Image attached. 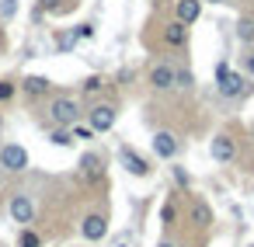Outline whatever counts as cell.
Returning <instances> with one entry per match:
<instances>
[{
    "label": "cell",
    "mask_w": 254,
    "mask_h": 247,
    "mask_svg": "<svg viewBox=\"0 0 254 247\" xmlns=\"http://www.w3.org/2000/svg\"><path fill=\"white\" fill-rule=\"evenodd\" d=\"M14 11H18V0H4V4H0V14L4 18H14Z\"/></svg>",
    "instance_id": "d4e9b609"
},
{
    "label": "cell",
    "mask_w": 254,
    "mask_h": 247,
    "mask_svg": "<svg viewBox=\"0 0 254 247\" xmlns=\"http://www.w3.org/2000/svg\"><path fill=\"white\" fill-rule=\"evenodd\" d=\"M237 39L240 42H254V18H240L237 21Z\"/></svg>",
    "instance_id": "ac0fdd59"
},
{
    "label": "cell",
    "mask_w": 254,
    "mask_h": 247,
    "mask_svg": "<svg viewBox=\"0 0 254 247\" xmlns=\"http://www.w3.org/2000/svg\"><path fill=\"white\" fill-rule=\"evenodd\" d=\"M73 39L80 42V39H94V25H77L73 28Z\"/></svg>",
    "instance_id": "603a6c76"
},
{
    "label": "cell",
    "mask_w": 254,
    "mask_h": 247,
    "mask_svg": "<svg viewBox=\"0 0 254 247\" xmlns=\"http://www.w3.org/2000/svg\"><path fill=\"white\" fill-rule=\"evenodd\" d=\"M119 160H122V167H126L129 174H136V178H150V171H153V167H150V160H146V157H139L132 146H122V150H119Z\"/></svg>",
    "instance_id": "8992f818"
},
{
    "label": "cell",
    "mask_w": 254,
    "mask_h": 247,
    "mask_svg": "<svg viewBox=\"0 0 254 247\" xmlns=\"http://www.w3.org/2000/svg\"><path fill=\"white\" fill-rule=\"evenodd\" d=\"M49 143H53V146H63V150H66V146H73V132H70V129H60V125H56V129L49 132Z\"/></svg>",
    "instance_id": "e0dca14e"
},
{
    "label": "cell",
    "mask_w": 254,
    "mask_h": 247,
    "mask_svg": "<svg viewBox=\"0 0 254 247\" xmlns=\"http://www.w3.org/2000/svg\"><path fill=\"white\" fill-rule=\"evenodd\" d=\"M209 157H212V160H219V164H230V160L237 157V146H233V139H230L226 132L212 136V143H209Z\"/></svg>",
    "instance_id": "9c48e42d"
},
{
    "label": "cell",
    "mask_w": 254,
    "mask_h": 247,
    "mask_svg": "<svg viewBox=\"0 0 254 247\" xmlns=\"http://www.w3.org/2000/svg\"><path fill=\"white\" fill-rule=\"evenodd\" d=\"M174 87L191 91V87H195V73H191V70H185V66H178V84H174Z\"/></svg>",
    "instance_id": "ffe728a7"
},
{
    "label": "cell",
    "mask_w": 254,
    "mask_h": 247,
    "mask_svg": "<svg viewBox=\"0 0 254 247\" xmlns=\"http://www.w3.org/2000/svg\"><path fill=\"white\" fill-rule=\"evenodd\" d=\"M226 73H230V63H226V60H223V63H216V84H219Z\"/></svg>",
    "instance_id": "484cf974"
},
{
    "label": "cell",
    "mask_w": 254,
    "mask_h": 247,
    "mask_svg": "<svg viewBox=\"0 0 254 247\" xmlns=\"http://www.w3.org/2000/svg\"><path fill=\"white\" fill-rule=\"evenodd\" d=\"M115 247H129V237H122V240H119V244H115Z\"/></svg>",
    "instance_id": "4dcf8cb0"
},
{
    "label": "cell",
    "mask_w": 254,
    "mask_h": 247,
    "mask_svg": "<svg viewBox=\"0 0 254 247\" xmlns=\"http://www.w3.org/2000/svg\"><path fill=\"white\" fill-rule=\"evenodd\" d=\"M101 91H105V77H98V73H94V77H87V80H84V87H80V94H84V98H94V94H101Z\"/></svg>",
    "instance_id": "2e32d148"
},
{
    "label": "cell",
    "mask_w": 254,
    "mask_h": 247,
    "mask_svg": "<svg viewBox=\"0 0 254 247\" xmlns=\"http://www.w3.org/2000/svg\"><path fill=\"white\" fill-rule=\"evenodd\" d=\"M80 174H84L87 181H98V178H101V157H98V153H84V157H80Z\"/></svg>",
    "instance_id": "5bb4252c"
},
{
    "label": "cell",
    "mask_w": 254,
    "mask_h": 247,
    "mask_svg": "<svg viewBox=\"0 0 254 247\" xmlns=\"http://www.w3.org/2000/svg\"><path fill=\"white\" fill-rule=\"evenodd\" d=\"M174 178H178V185H181V188H188V185H191V181H188V174H185V167H174Z\"/></svg>",
    "instance_id": "4316f807"
},
{
    "label": "cell",
    "mask_w": 254,
    "mask_h": 247,
    "mask_svg": "<svg viewBox=\"0 0 254 247\" xmlns=\"http://www.w3.org/2000/svg\"><path fill=\"white\" fill-rule=\"evenodd\" d=\"M164 42L171 46V49H185L188 46V25L185 21H171V25H164Z\"/></svg>",
    "instance_id": "8fae6325"
},
{
    "label": "cell",
    "mask_w": 254,
    "mask_h": 247,
    "mask_svg": "<svg viewBox=\"0 0 254 247\" xmlns=\"http://www.w3.org/2000/svg\"><path fill=\"white\" fill-rule=\"evenodd\" d=\"M7 212H11V219H14L18 226H28V223L35 219V202H32V195H25V191L11 195V205H7Z\"/></svg>",
    "instance_id": "3957f363"
},
{
    "label": "cell",
    "mask_w": 254,
    "mask_h": 247,
    "mask_svg": "<svg viewBox=\"0 0 254 247\" xmlns=\"http://www.w3.org/2000/svg\"><path fill=\"white\" fill-rule=\"evenodd\" d=\"M157 247H178V244H174V240H160Z\"/></svg>",
    "instance_id": "f546056e"
},
{
    "label": "cell",
    "mask_w": 254,
    "mask_h": 247,
    "mask_svg": "<svg viewBox=\"0 0 254 247\" xmlns=\"http://www.w3.org/2000/svg\"><path fill=\"white\" fill-rule=\"evenodd\" d=\"M115 119H119L115 105H94V108L87 112V125H91L94 132H108V129L115 125Z\"/></svg>",
    "instance_id": "277c9868"
},
{
    "label": "cell",
    "mask_w": 254,
    "mask_h": 247,
    "mask_svg": "<svg viewBox=\"0 0 254 247\" xmlns=\"http://www.w3.org/2000/svg\"><path fill=\"white\" fill-rule=\"evenodd\" d=\"M150 84H153L157 91H174V84H178V66H174V63H157V66L150 70Z\"/></svg>",
    "instance_id": "52a82bcc"
},
{
    "label": "cell",
    "mask_w": 254,
    "mask_h": 247,
    "mask_svg": "<svg viewBox=\"0 0 254 247\" xmlns=\"http://www.w3.org/2000/svg\"><path fill=\"white\" fill-rule=\"evenodd\" d=\"M21 91H25L28 98H46V94H53V80L42 77V73H32V77L21 80Z\"/></svg>",
    "instance_id": "7c38bea8"
},
{
    "label": "cell",
    "mask_w": 254,
    "mask_h": 247,
    "mask_svg": "<svg viewBox=\"0 0 254 247\" xmlns=\"http://www.w3.org/2000/svg\"><path fill=\"white\" fill-rule=\"evenodd\" d=\"M174 216H178L174 202H164V209H160V219H164V223H174Z\"/></svg>",
    "instance_id": "cb8c5ba5"
},
{
    "label": "cell",
    "mask_w": 254,
    "mask_h": 247,
    "mask_svg": "<svg viewBox=\"0 0 254 247\" xmlns=\"http://www.w3.org/2000/svg\"><path fill=\"white\" fill-rule=\"evenodd\" d=\"M70 132H73V139H94V136H98V132H94L91 125H80V122H77V125H73Z\"/></svg>",
    "instance_id": "44dd1931"
},
{
    "label": "cell",
    "mask_w": 254,
    "mask_h": 247,
    "mask_svg": "<svg viewBox=\"0 0 254 247\" xmlns=\"http://www.w3.org/2000/svg\"><path fill=\"white\" fill-rule=\"evenodd\" d=\"M49 115H53V125H60V129H73V125L80 122L84 108H80V101H77V98H70V94H60V98H53V105H49Z\"/></svg>",
    "instance_id": "6da1fadb"
},
{
    "label": "cell",
    "mask_w": 254,
    "mask_h": 247,
    "mask_svg": "<svg viewBox=\"0 0 254 247\" xmlns=\"http://www.w3.org/2000/svg\"><path fill=\"white\" fill-rule=\"evenodd\" d=\"M216 87H219V98H240V94H247V91H251L247 73H233V70H230Z\"/></svg>",
    "instance_id": "ba28073f"
},
{
    "label": "cell",
    "mask_w": 254,
    "mask_h": 247,
    "mask_svg": "<svg viewBox=\"0 0 254 247\" xmlns=\"http://www.w3.org/2000/svg\"><path fill=\"white\" fill-rule=\"evenodd\" d=\"M205 4H226V0H205Z\"/></svg>",
    "instance_id": "1f68e13d"
},
{
    "label": "cell",
    "mask_w": 254,
    "mask_h": 247,
    "mask_svg": "<svg viewBox=\"0 0 254 247\" xmlns=\"http://www.w3.org/2000/svg\"><path fill=\"white\" fill-rule=\"evenodd\" d=\"M202 4H205V0H178V4H174V14H178V21H185V25H195V21L202 18Z\"/></svg>",
    "instance_id": "4fadbf2b"
},
{
    "label": "cell",
    "mask_w": 254,
    "mask_h": 247,
    "mask_svg": "<svg viewBox=\"0 0 254 247\" xmlns=\"http://www.w3.org/2000/svg\"><path fill=\"white\" fill-rule=\"evenodd\" d=\"M25 167H28V150L21 143H4V146H0V171L21 174Z\"/></svg>",
    "instance_id": "7a4b0ae2"
},
{
    "label": "cell",
    "mask_w": 254,
    "mask_h": 247,
    "mask_svg": "<svg viewBox=\"0 0 254 247\" xmlns=\"http://www.w3.org/2000/svg\"><path fill=\"white\" fill-rule=\"evenodd\" d=\"M153 153L160 157V160H174L178 157V136L174 132H153Z\"/></svg>",
    "instance_id": "30bf717a"
},
{
    "label": "cell",
    "mask_w": 254,
    "mask_h": 247,
    "mask_svg": "<svg viewBox=\"0 0 254 247\" xmlns=\"http://www.w3.org/2000/svg\"><path fill=\"white\" fill-rule=\"evenodd\" d=\"M80 237H84V240H91V244L105 240V237H108V219H105L101 212L84 216V219H80Z\"/></svg>",
    "instance_id": "5b68a950"
},
{
    "label": "cell",
    "mask_w": 254,
    "mask_h": 247,
    "mask_svg": "<svg viewBox=\"0 0 254 247\" xmlns=\"http://www.w3.org/2000/svg\"><path fill=\"white\" fill-rule=\"evenodd\" d=\"M191 223L195 226H209L212 223V209L205 198H191Z\"/></svg>",
    "instance_id": "9a60e30c"
},
{
    "label": "cell",
    "mask_w": 254,
    "mask_h": 247,
    "mask_svg": "<svg viewBox=\"0 0 254 247\" xmlns=\"http://www.w3.org/2000/svg\"><path fill=\"white\" fill-rule=\"evenodd\" d=\"M42 7L49 11V7H60V0H42Z\"/></svg>",
    "instance_id": "f1b7e54d"
},
{
    "label": "cell",
    "mask_w": 254,
    "mask_h": 247,
    "mask_svg": "<svg viewBox=\"0 0 254 247\" xmlns=\"http://www.w3.org/2000/svg\"><path fill=\"white\" fill-rule=\"evenodd\" d=\"M244 73H247V77H254V53H247V56H244Z\"/></svg>",
    "instance_id": "83f0119b"
},
{
    "label": "cell",
    "mask_w": 254,
    "mask_h": 247,
    "mask_svg": "<svg viewBox=\"0 0 254 247\" xmlns=\"http://www.w3.org/2000/svg\"><path fill=\"white\" fill-rule=\"evenodd\" d=\"M18 247H42V237L32 230V226H21V237H18Z\"/></svg>",
    "instance_id": "d6986e66"
},
{
    "label": "cell",
    "mask_w": 254,
    "mask_h": 247,
    "mask_svg": "<svg viewBox=\"0 0 254 247\" xmlns=\"http://www.w3.org/2000/svg\"><path fill=\"white\" fill-rule=\"evenodd\" d=\"M18 94V84H11V80H0V101H11Z\"/></svg>",
    "instance_id": "7402d4cb"
}]
</instances>
